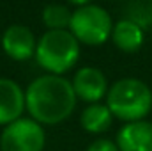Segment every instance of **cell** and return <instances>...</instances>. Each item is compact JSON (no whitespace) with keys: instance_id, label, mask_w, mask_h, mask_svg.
<instances>
[{"instance_id":"9","label":"cell","mask_w":152,"mask_h":151,"mask_svg":"<svg viewBox=\"0 0 152 151\" xmlns=\"http://www.w3.org/2000/svg\"><path fill=\"white\" fill-rule=\"evenodd\" d=\"M118 151H152V123L147 119L124 123L117 132Z\"/></svg>"},{"instance_id":"2","label":"cell","mask_w":152,"mask_h":151,"mask_svg":"<svg viewBox=\"0 0 152 151\" xmlns=\"http://www.w3.org/2000/svg\"><path fill=\"white\" fill-rule=\"evenodd\" d=\"M104 100L113 117L122 123L147 119L152 110V89L134 76L113 82Z\"/></svg>"},{"instance_id":"14","label":"cell","mask_w":152,"mask_h":151,"mask_svg":"<svg viewBox=\"0 0 152 151\" xmlns=\"http://www.w3.org/2000/svg\"><path fill=\"white\" fill-rule=\"evenodd\" d=\"M67 4L75 5V7H81V5H87V4H92V0H66Z\"/></svg>"},{"instance_id":"8","label":"cell","mask_w":152,"mask_h":151,"mask_svg":"<svg viewBox=\"0 0 152 151\" xmlns=\"http://www.w3.org/2000/svg\"><path fill=\"white\" fill-rule=\"evenodd\" d=\"M25 110V91L14 80L0 76V126L18 121Z\"/></svg>"},{"instance_id":"6","label":"cell","mask_w":152,"mask_h":151,"mask_svg":"<svg viewBox=\"0 0 152 151\" xmlns=\"http://www.w3.org/2000/svg\"><path fill=\"white\" fill-rule=\"evenodd\" d=\"M76 98L88 103H99L108 94V78L106 75L94 66H83L76 71V75L71 80Z\"/></svg>"},{"instance_id":"5","label":"cell","mask_w":152,"mask_h":151,"mask_svg":"<svg viewBox=\"0 0 152 151\" xmlns=\"http://www.w3.org/2000/svg\"><path fill=\"white\" fill-rule=\"evenodd\" d=\"M46 135L42 124L32 117H20L4 126L0 133V151H42Z\"/></svg>"},{"instance_id":"4","label":"cell","mask_w":152,"mask_h":151,"mask_svg":"<svg viewBox=\"0 0 152 151\" xmlns=\"http://www.w3.org/2000/svg\"><path fill=\"white\" fill-rule=\"evenodd\" d=\"M113 25L112 16L104 7L97 4H87L73 11L69 30L80 41V44L101 46L112 38Z\"/></svg>"},{"instance_id":"10","label":"cell","mask_w":152,"mask_h":151,"mask_svg":"<svg viewBox=\"0 0 152 151\" xmlns=\"http://www.w3.org/2000/svg\"><path fill=\"white\" fill-rule=\"evenodd\" d=\"M110 39L120 52L136 53L145 43V29L131 18H122L115 21Z\"/></svg>"},{"instance_id":"13","label":"cell","mask_w":152,"mask_h":151,"mask_svg":"<svg viewBox=\"0 0 152 151\" xmlns=\"http://www.w3.org/2000/svg\"><path fill=\"white\" fill-rule=\"evenodd\" d=\"M85 151H118V148L112 139H96Z\"/></svg>"},{"instance_id":"11","label":"cell","mask_w":152,"mask_h":151,"mask_svg":"<svg viewBox=\"0 0 152 151\" xmlns=\"http://www.w3.org/2000/svg\"><path fill=\"white\" fill-rule=\"evenodd\" d=\"M113 114L110 112L106 103H88L83 112L80 115V124L85 132L94 133V135H101L104 132L110 130L112 123H113Z\"/></svg>"},{"instance_id":"3","label":"cell","mask_w":152,"mask_h":151,"mask_svg":"<svg viewBox=\"0 0 152 151\" xmlns=\"http://www.w3.org/2000/svg\"><path fill=\"white\" fill-rule=\"evenodd\" d=\"M81 44L71 30H46L37 39L36 61L50 75H64L80 61Z\"/></svg>"},{"instance_id":"1","label":"cell","mask_w":152,"mask_h":151,"mask_svg":"<svg viewBox=\"0 0 152 151\" xmlns=\"http://www.w3.org/2000/svg\"><path fill=\"white\" fill-rule=\"evenodd\" d=\"M76 93L73 84L64 75H41L34 78L25 91L28 117L39 124H60L76 107Z\"/></svg>"},{"instance_id":"7","label":"cell","mask_w":152,"mask_h":151,"mask_svg":"<svg viewBox=\"0 0 152 151\" xmlns=\"http://www.w3.org/2000/svg\"><path fill=\"white\" fill-rule=\"evenodd\" d=\"M37 39L34 32L25 25H11L2 34V50L4 53L18 62L28 61L36 55Z\"/></svg>"},{"instance_id":"12","label":"cell","mask_w":152,"mask_h":151,"mask_svg":"<svg viewBox=\"0 0 152 151\" xmlns=\"http://www.w3.org/2000/svg\"><path fill=\"white\" fill-rule=\"evenodd\" d=\"M41 18H42V23L46 25L48 30H69L73 11L66 4L53 2V4H48L42 9Z\"/></svg>"}]
</instances>
